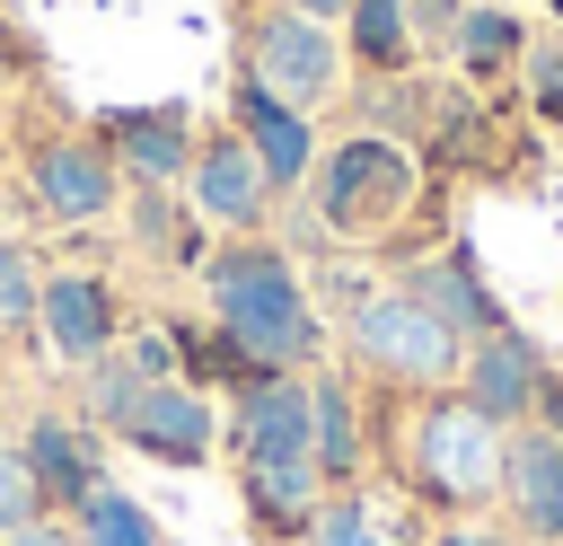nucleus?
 Segmentation results:
<instances>
[{"label":"nucleus","mask_w":563,"mask_h":546,"mask_svg":"<svg viewBox=\"0 0 563 546\" xmlns=\"http://www.w3.org/2000/svg\"><path fill=\"white\" fill-rule=\"evenodd\" d=\"M35 335H44V352H53L62 370L106 361V352L123 343V299H114V282L88 273V264L44 273V291H35Z\"/></svg>","instance_id":"9d476101"},{"label":"nucleus","mask_w":563,"mask_h":546,"mask_svg":"<svg viewBox=\"0 0 563 546\" xmlns=\"http://www.w3.org/2000/svg\"><path fill=\"white\" fill-rule=\"evenodd\" d=\"M229 467H299L308 458V370H264L220 405ZM317 467V458H308Z\"/></svg>","instance_id":"6e6552de"},{"label":"nucleus","mask_w":563,"mask_h":546,"mask_svg":"<svg viewBox=\"0 0 563 546\" xmlns=\"http://www.w3.org/2000/svg\"><path fill=\"white\" fill-rule=\"evenodd\" d=\"M282 9H299V18H325V26H343V9H352V0H282Z\"/></svg>","instance_id":"c756f323"},{"label":"nucleus","mask_w":563,"mask_h":546,"mask_svg":"<svg viewBox=\"0 0 563 546\" xmlns=\"http://www.w3.org/2000/svg\"><path fill=\"white\" fill-rule=\"evenodd\" d=\"M343 53H352L361 79H413L422 44H413L405 0H352V9H343Z\"/></svg>","instance_id":"aec40b11"},{"label":"nucleus","mask_w":563,"mask_h":546,"mask_svg":"<svg viewBox=\"0 0 563 546\" xmlns=\"http://www.w3.org/2000/svg\"><path fill=\"white\" fill-rule=\"evenodd\" d=\"M9 423H18V387H9V370H0V440H9Z\"/></svg>","instance_id":"7c9ffc66"},{"label":"nucleus","mask_w":563,"mask_h":546,"mask_svg":"<svg viewBox=\"0 0 563 546\" xmlns=\"http://www.w3.org/2000/svg\"><path fill=\"white\" fill-rule=\"evenodd\" d=\"M35 291H44L35 255L18 238H0V343H26L35 335Z\"/></svg>","instance_id":"5701e85b"},{"label":"nucleus","mask_w":563,"mask_h":546,"mask_svg":"<svg viewBox=\"0 0 563 546\" xmlns=\"http://www.w3.org/2000/svg\"><path fill=\"white\" fill-rule=\"evenodd\" d=\"M97 141L114 150V167L132 176V185H185V167H194V114L167 97V106H106L97 114Z\"/></svg>","instance_id":"dca6fc26"},{"label":"nucleus","mask_w":563,"mask_h":546,"mask_svg":"<svg viewBox=\"0 0 563 546\" xmlns=\"http://www.w3.org/2000/svg\"><path fill=\"white\" fill-rule=\"evenodd\" d=\"M396 432H387V467L405 484V502H422L431 520H466L501 502V423L484 405H466L457 387L431 396H387Z\"/></svg>","instance_id":"f03ea898"},{"label":"nucleus","mask_w":563,"mask_h":546,"mask_svg":"<svg viewBox=\"0 0 563 546\" xmlns=\"http://www.w3.org/2000/svg\"><path fill=\"white\" fill-rule=\"evenodd\" d=\"M519 79H528V114H537L545 132H563V35H528Z\"/></svg>","instance_id":"b1692460"},{"label":"nucleus","mask_w":563,"mask_h":546,"mask_svg":"<svg viewBox=\"0 0 563 546\" xmlns=\"http://www.w3.org/2000/svg\"><path fill=\"white\" fill-rule=\"evenodd\" d=\"M202 299L211 326L255 361V370H317L325 361V317L308 299V273L282 238H220L202 255Z\"/></svg>","instance_id":"f257e3e1"},{"label":"nucleus","mask_w":563,"mask_h":546,"mask_svg":"<svg viewBox=\"0 0 563 546\" xmlns=\"http://www.w3.org/2000/svg\"><path fill=\"white\" fill-rule=\"evenodd\" d=\"M0 546H79V528H70V511H44V520H26V528H9Z\"/></svg>","instance_id":"c85d7f7f"},{"label":"nucleus","mask_w":563,"mask_h":546,"mask_svg":"<svg viewBox=\"0 0 563 546\" xmlns=\"http://www.w3.org/2000/svg\"><path fill=\"white\" fill-rule=\"evenodd\" d=\"M229 123H238V141L255 150V167H264V185H273V203H290V194H308V167H317V114H299V106H282L264 79H229Z\"/></svg>","instance_id":"9b49d317"},{"label":"nucleus","mask_w":563,"mask_h":546,"mask_svg":"<svg viewBox=\"0 0 563 546\" xmlns=\"http://www.w3.org/2000/svg\"><path fill=\"white\" fill-rule=\"evenodd\" d=\"M545 9H554V18H563V0H545Z\"/></svg>","instance_id":"2f4dec72"},{"label":"nucleus","mask_w":563,"mask_h":546,"mask_svg":"<svg viewBox=\"0 0 563 546\" xmlns=\"http://www.w3.org/2000/svg\"><path fill=\"white\" fill-rule=\"evenodd\" d=\"M132 247H150L158 264H185V273H202V255H211V229L194 220V203H176V185H132Z\"/></svg>","instance_id":"412c9836"},{"label":"nucleus","mask_w":563,"mask_h":546,"mask_svg":"<svg viewBox=\"0 0 563 546\" xmlns=\"http://www.w3.org/2000/svg\"><path fill=\"white\" fill-rule=\"evenodd\" d=\"M501 520L519 546H563V432L510 423L501 440Z\"/></svg>","instance_id":"ddd939ff"},{"label":"nucleus","mask_w":563,"mask_h":546,"mask_svg":"<svg viewBox=\"0 0 563 546\" xmlns=\"http://www.w3.org/2000/svg\"><path fill=\"white\" fill-rule=\"evenodd\" d=\"M308 546H396V537L369 520V502H361V484H352V493H325V502H317Z\"/></svg>","instance_id":"393cba45"},{"label":"nucleus","mask_w":563,"mask_h":546,"mask_svg":"<svg viewBox=\"0 0 563 546\" xmlns=\"http://www.w3.org/2000/svg\"><path fill=\"white\" fill-rule=\"evenodd\" d=\"M537 379H545V352H537V335H519V326H493V335H475V343H466L457 396H466V405H484V414L510 432V423H528V414H537Z\"/></svg>","instance_id":"f3484780"},{"label":"nucleus","mask_w":563,"mask_h":546,"mask_svg":"<svg viewBox=\"0 0 563 546\" xmlns=\"http://www.w3.org/2000/svg\"><path fill=\"white\" fill-rule=\"evenodd\" d=\"M413 203H422V159H413V141H396V132H343L334 150H317V167H308V211H317V229L334 238V247H378V255H396L405 264V220H413Z\"/></svg>","instance_id":"7ed1b4c3"},{"label":"nucleus","mask_w":563,"mask_h":546,"mask_svg":"<svg viewBox=\"0 0 563 546\" xmlns=\"http://www.w3.org/2000/svg\"><path fill=\"white\" fill-rule=\"evenodd\" d=\"M238 502H246L255 546H308L317 502H325V476H317L308 458H299V467H238Z\"/></svg>","instance_id":"a211bd4d"},{"label":"nucleus","mask_w":563,"mask_h":546,"mask_svg":"<svg viewBox=\"0 0 563 546\" xmlns=\"http://www.w3.org/2000/svg\"><path fill=\"white\" fill-rule=\"evenodd\" d=\"M18 449H26V467H35V484H44L53 511H79L97 484H114V476H106V432H97L88 414L35 405L26 432H18Z\"/></svg>","instance_id":"2eb2a0df"},{"label":"nucleus","mask_w":563,"mask_h":546,"mask_svg":"<svg viewBox=\"0 0 563 546\" xmlns=\"http://www.w3.org/2000/svg\"><path fill=\"white\" fill-rule=\"evenodd\" d=\"M396 291H413L440 326H457L466 343L475 335H493V326H510V308H501V291L484 282V264H475V238H440V247H422V255H405L396 264Z\"/></svg>","instance_id":"f8f14e48"},{"label":"nucleus","mask_w":563,"mask_h":546,"mask_svg":"<svg viewBox=\"0 0 563 546\" xmlns=\"http://www.w3.org/2000/svg\"><path fill=\"white\" fill-rule=\"evenodd\" d=\"M18 167H26L35 211L62 220V229H97V220L123 203V167H114V150L97 141V123H35L26 150H18Z\"/></svg>","instance_id":"423d86ee"},{"label":"nucleus","mask_w":563,"mask_h":546,"mask_svg":"<svg viewBox=\"0 0 563 546\" xmlns=\"http://www.w3.org/2000/svg\"><path fill=\"white\" fill-rule=\"evenodd\" d=\"M53 502H44V484H35V467H26V449L18 440H0V537L9 528H26V520H44Z\"/></svg>","instance_id":"a878e982"},{"label":"nucleus","mask_w":563,"mask_h":546,"mask_svg":"<svg viewBox=\"0 0 563 546\" xmlns=\"http://www.w3.org/2000/svg\"><path fill=\"white\" fill-rule=\"evenodd\" d=\"M343 370L387 387V396H431V387H457L466 370V335L440 326L413 291H369L352 317H343Z\"/></svg>","instance_id":"20e7f679"},{"label":"nucleus","mask_w":563,"mask_h":546,"mask_svg":"<svg viewBox=\"0 0 563 546\" xmlns=\"http://www.w3.org/2000/svg\"><path fill=\"white\" fill-rule=\"evenodd\" d=\"M238 70L264 79L282 106L317 114V106L343 88V35H334L325 18H299V9H282V0H255V9L238 18Z\"/></svg>","instance_id":"39448f33"},{"label":"nucleus","mask_w":563,"mask_h":546,"mask_svg":"<svg viewBox=\"0 0 563 546\" xmlns=\"http://www.w3.org/2000/svg\"><path fill=\"white\" fill-rule=\"evenodd\" d=\"M405 18H413V44H422V53H449V35H457L466 0H405Z\"/></svg>","instance_id":"cd10ccee"},{"label":"nucleus","mask_w":563,"mask_h":546,"mask_svg":"<svg viewBox=\"0 0 563 546\" xmlns=\"http://www.w3.org/2000/svg\"><path fill=\"white\" fill-rule=\"evenodd\" d=\"M185 203H194V220H202V229H220V238H255V229L273 220V185H264L255 150L238 141V123H211V132L194 141Z\"/></svg>","instance_id":"1a4fd4ad"},{"label":"nucleus","mask_w":563,"mask_h":546,"mask_svg":"<svg viewBox=\"0 0 563 546\" xmlns=\"http://www.w3.org/2000/svg\"><path fill=\"white\" fill-rule=\"evenodd\" d=\"M308 458H317V476H325V493H352L361 476H369V458H378V440H369V405H361V387H352V370L334 361H317L308 370Z\"/></svg>","instance_id":"4468645a"},{"label":"nucleus","mask_w":563,"mask_h":546,"mask_svg":"<svg viewBox=\"0 0 563 546\" xmlns=\"http://www.w3.org/2000/svg\"><path fill=\"white\" fill-rule=\"evenodd\" d=\"M70 528H79V546H167V528L141 511V493H123V484H97L79 511H70Z\"/></svg>","instance_id":"4be33fe9"},{"label":"nucleus","mask_w":563,"mask_h":546,"mask_svg":"<svg viewBox=\"0 0 563 546\" xmlns=\"http://www.w3.org/2000/svg\"><path fill=\"white\" fill-rule=\"evenodd\" d=\"M422 546H519V537H510V520L466 511V520H431V537H422Z\"/></svg>","instance_id":"bb28decb"},{"label":"nucleus","mask_w":563,"mask_h":546,"mask_svg":"<svg viewBox=\"0 0 563 546\" xmlns=\"http://www.w3.org/2000/svg\"><path fill=\"white\" fill-rule=\"evenodd\" d=\"M449 62H457V79L466 88H501V79H519V62H528V18L510 9V0H466V18H457V35H449Z\"/></svg>","instance_id":"6ab92c4d"},{"label":"nucleus","mask_w":563,"mask_h":546,"mask_svg":"<svg viewBox=\"0 0 563 546\" xmlns=\"http://www.w3.org/2000/svg\"><path fill=\"white\" fill-rule=\"evenodd\" d=\"M106 440L114 449H132V458H150V467H211V449H220V405L202 396V387H185V379H150V387H132L123 396V414L106 423Z\"/></svg>","instance_id":"0eeeda50"}]
</instances>
